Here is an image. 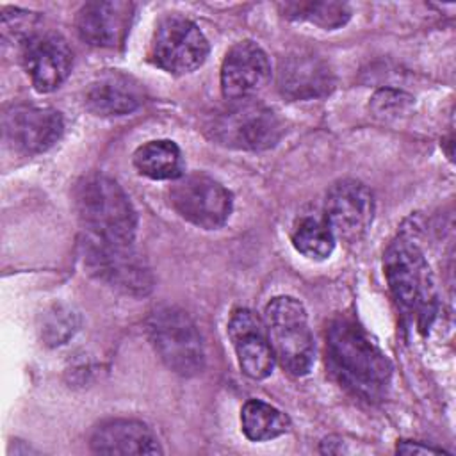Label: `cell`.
I'll return each instance as SVG.
<instances>
[{"instance_id": "cell-1", "label": "cell", "mask_w": 456, "mask_h": 456, "mask_svg": "<svg viewBox=\"0 0 456 456\" xmlns=\"http://www.w3.org/2000/svg\"><path fill=\"white\" fill-rule=\"evenodd\" d=\"M326 360L333 376L363 399H379L390 385L388 356L354 319L338 317L330 324Z\"/></svg>"}, {"instance_id": "cell-2", "label": "cell", "mask_w": 456, "mask_h": 456, "mask_svg": "<svg viewBox=\"0 0 456 456\" xmlns=\"http://www.w3.org/2000/svg\"><path fill=\"white\" fill-rule=\"evenodd\" d=\"M388 289L401 308V314L426 331L438 310V297L429 264L419 244L408 235L390 242L383 258Z\"/></svg>"}, {"instance_id": "cell-3", "label": "cell", "mask_w": 456, "mask_h": 456, "mask_svg": "<svg viewBox=\"0 0 456 456\" xmlns=\"http://www.w3.org/2000/svg\"><path fill=\"white\" fill-rule=\"evenodd\" d=\"M75 208L87 235L119 244L134 242L137 214L116 180L98 173L84 176L75 187Z\"/></svg>"}, {"instance_id": "cell-4", "label": "cell", "mask_w": 456, "mask_h": 456, "mask_svg": "<svg viewBox=\"0 0 456 456\" xmlns=\"http://www.w3.org/2000/svg\"><path fill=\"white\" fill-rule=\"evenodd\" d=\"M210 137L226 148L260 151L273 148L283 126L280 118L267 105L253 98L228 100L208 121Z\"/></svg>"}, {"instance_id": "cell-5", "label": "cell", "mask_w": 456, "mask_h": 456, "mask_svg": "<svg viewBox=\"0 0 456 456\" xmlns=\"http://www.w3.org/2000/svg\"><path fill=\"white\" fill-rule=\"evenodd\" d=\"M264 324L280 365L294 376L306 374L314 363V338L301 301L290 296L271 299Z\"/></svg>"}, {"instance_id": "cell-6", "label": "cell", "mask_w": 456, "mask_h": 456, "mask_svg": "<svg viewBox=\"0 0 456 456\" xmlns=\"http://www.w3.org/2000/svg\"><path fill=\"white\" fill-rule=\"evenodd\" d=\"M150 340L160 360L180 376L203 370L205 351L194 321L180 308H157L148 319Z\"/></svg>"}, {"instance_id": "cell-7", "label": "cell", "mask_w": 456, "mask_h": 456, "mask_svg": "<svg viewBox=\"0 0 456 456\" xmlns=\"http://www.w3.org/2000/svg\"><path fill=\"white\" fill-rule=\"evenodd\" d=\"M82 258L89 274L123 294L146 296L153 287L150 267L132 244L109 242L86 233Z\"/></svg>"}, {"instance_id": "cell-8", "label": "cell", "mask_w": 456, "mask_h": 456, "mask_svg": "<svg viewBox=\"0 0 456 456\" xmlns=\"http://www.w3.org/2000/svg\"><path fill=\"white\" fill-rule=\"evenodd\" d=\"M173 182L169 203L180 217L205 230H216L226 223L233 200L221 182L201 171L183 173Z\"/></svg>"}, {"instance_id": "cell-9", "label": "cell", "mask_w": 456, "mask_h": 456, "mask_svg": "<svg viewBox=\"0 0 456 456\" xmlns=\"http://www.w3.org/2000/svg\"><path fill=\"white\" fill-rule=\"evenodd\" d=\"M207 55L208 41L194 21L180 14H169L159 21L150 45V59L155 66L183 75L200 68Z\"/></svg>"}, {"instance_id": "cell-10", "label": "cell", "mask_w": 456, "mask_h": 456, "mask_svg": "<svg viewBox=\"0 0 456 456\" xmlns=\"http://www.w3.org/2000/svg\"><path fill=\"white\" fill-rule=\"evenodd\" d=\"M5 142L23 153L36 155L46 151L62 135V116L50 107L12 105L2 116Z\"/></svg>"}, {"instance_id": "cell-11", "label": "cell", "mask_w": 456, "mask_h": 456, "mask_svg": "<svg viewBox=\"0 0 456 456\" xmlns=\"http://www.w3.org/2000/svg\"><path fill=\"white\" fill-rule=\"evenodd\" d=\"M324 216L335 237L347 242L360 240L374 217L372 192L358 180H340L328 191Z\"/></svg>"}, {"instance_id": "cell-12", "label": "cell", "mask_w": 456, "mask_h": 456, "mask_svg": "<svg viewBox=\"0 0 456 456\" xmlns=\"http://www.w3.org/2000/svg\"><path fill=\"white\" fill-rule=\"evenodd\" d=\"M21 61L36 91L50 93L68 78L73 52L61 34L36 30L21 41Z\"/></svg>"}, {"instance_id": "cell-13", "label": "cell", "mask_w": 456, "mask_h": 456, "mask_svg": "<svg viewBox=\"0 0 456 456\" xmlns=\"http://www.w3.org/2000/svg\"><path fill=\"white\" fill-rule=\"evenodd\" d=\"M228 337L246 376L264 379L273 372L276 358L269 344L265 324L255 312L248 308L235 310L228 321Z\"/></svg>"}, {"instance_id": "cell-14", "label": "cell", "mask_w": 456, "mask_h": 456, "mask_svg": "<svg viewBox=\"0 0 456 456\" xmlns=\"http://www.w3.org/2000/svg\"><path fill=\"white\" fill-rule=\"evenodd\" d=\"M271 78L267 53L253 41L233 45L221 66V91L226 100L251 98Z\"/></svg>"}, {"instance_id": "cell-15", "label": "cell", "mask_w": 456, "mask_h": 456, "mask_svg": "<svg viewBox=\"0 0 456 456\" xmlns=\"http://www.w3.org/2000/svg\"><path fill=\"white\" fill-rule=\"evenodd\" d=\"M333 86L330 64L312 52H294L280 62L278 89L289 100H315L326 96Z\"/></svg>"}, {"instance_id": "cell-16", "label": "cell", "mask_w": 456, "mask_h": 456, "mask_svg": "<svg viewBox=\"0 0 456 456\" xmlns=\"http://www.w3.org/2000/svg\"><path fill=\"white\" fill-rule=\"evenodd\" d=\"M134 9L130 2H89L77 14V32L91 46L116 48L128 36Z\"/></svg>"}, {"instance_id": "cell-17", "label": "cell", "mask_w": 456, "mask_h": 456, "mask_svg": "<svg viewBox=\"0 0 456 456\" xmlns=\"http://www.w3.org/2000/svg\"><path fill=\"white\" fill-rule=\"evenodd\" d=\"M84 102L94 116H125L142 105L144 89L130 75L105 71L87 86Z\"/></svg>"}, {"instance_id": "cell-18", "label": "cell", "mask_w": 456, "mask_h": 456, "mask_svg": "<svg viewBox=\"0 0 456 456\" xmlns=\"http://www.w3.org/2000/svg\"><path fill=\"white\" fill-rule=\"evenodd\" d=\"M91 449L98 454H160L153 431L132 419H114L100 424L91 436Z\"/></svg>"}, {"instance_id": "cell-19", "label": "cell", "mask_w": 456, "mask_h": 456, "mask_svg": "<svg viewBox=\"0 0 456 456\" xmlns=\"http://www.w3.org/2000/svg\"><path fill=\"white\" fill-rule=\"evenodd\" d=\"M135 169L151 180H176L183 175V159L176 142L155 139L141 144L134 153Z\"/></svg>"}, {"instance_id": "cell-20", "label": "cell", "mask_w": 456, "mask_h": 456, "mask_svg": "<svg viewBox=\"0 0 456 456\" xmlns=\"http://www.w3.org/2000/svg\"><path fill=\"white\" fill-rule=\"evenodd\" d=\"M240 424L244 435L253 442L273 440L290 428V420L283 411L258 399H249L242 406Z\"/></svg>"}, {"instance_id": "cell-21", "label": "cell", "mask_w": 456, "mask_h": 456, "mask_svg": "<svg viewBox=\"0 0 456 456\" xmlns=\"http://www.w3.org/2000/svg\"><path fill=\"white\" fill-rule=\"evenodd\" d=\"M281 12L292 20H306L326 30L338 28L351 18V9L344 2H285Z\"/></svg>"}, {"instance_id": "cell-22", "label": "cell", "mask_w": 456, "mask_h": 456, "mask_svg": "<svg viewBox=\"0 0 456 456\" xmlns=\"http://www.w3.org/2000/svg\"><path fill=\"white\" fill-rule=\"evenodd\" d=\"M294 248L312 260H324L335 248V235L328 228L326 221L315 217L301 219L292 232Z\"/></svg>"}, {"instance_id": "cell-23", "label": "cell", "mask_w": 456, "mask_h": 456, "mask_svg": "<svg viewBox=\"0 0 456 456\" xmlns=\"http://www.w3.org/2000/svg\"><path fill=\"white\" fill-rule=\"evenodd\" d=\"M75 330V314L55 306L46 314V319L43 322V337L50 344H62L66 338L73 335Z\"/></svg>"}, {"instance_id": "cell-24", "label": "cell", "mask_w": 456, "mask_h": 456, "mask_svg": "<svg viewBox=\"0 0 456 456\" xmlns=\"http://www.w3.org/2000/svg\"><path fill=\"white\" fill-rule=\"evenodd\" d=\"M34 25H36V16L32 12L20 11V9H4L2 11V32L5 37L9 34H12V36H20L23 41L32 32H36Z\"/></svg>"}, {"instance_id": "cell-25", "label": "cell", "mask_w": 456, "mask_h": 456, "mask_svg": "<svg viewBox=\"0 0 456 456\" xmlns=\"http://www.w3.org/2000/svg\"><path fill=\"white\" fill-rule=\"evenodd\" d=\"M397 452L401 454H440L444 452L442 449H436V447H429V445H422L419 442H401L397 445Z\"/></svg>"}]
</instances>
